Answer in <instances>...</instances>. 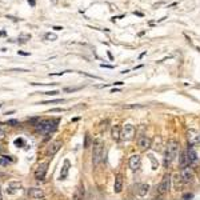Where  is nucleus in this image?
Instances as JSON below:
<instances>
[{"label": "nucleus", "mask_w": 200, "mask_h": 200, "mask_svg": "<svg viewBox=\"0 0 200 200\" xmlns=\"http://www.w3.org/2000/svg\"><path fill=\"white\" fill-rule=\"evenodd\" d=\"M179 150H180L179 141L175 139L168 140L167 147H165V152H164V167H168L175 162V159L179 155Z\"/></svg>", "instance_id": "1"}, {"label": "nucleus", "mask_w": 200, "mask_h": 200, "mask_svg": "<svg viewBox=\"0 0 200 200\" xmlns=\"http://www.w3.org/2000/svg\"><path fill=\"white\" fill-rule=\"evenodd\" d=\"M57 120H49V119H39V122L35 124V128L40 133H49L56 128Z\"/></svg>", "instance_id": "2"}, {"label": "nucleus", "mask_w": 200, "mask_h": 200, "mask_svg": "<svg viewBox=\"0 0 200 200\" xmlns=\"http://www.w3.org/2000/svg\"><path fill=\"white\" fill-rule=\"evenodd\" d=\"M103 152H104V143L103 140L97 139L93 141V147H92V163L95 165L100 164V162L103 160Z\"/></svg>", "instance_id": "3"}, {"label": "nucleus", "mask_w": 200, "mask_h": 200, "mask_svg": "<svg viewBox=\"0 0 200 200\" xmlns=\"http://www.w3.org/2000/svg\"><path fill=\"white\" fill-rule=\"evenodd\" d=\"M194 176H195L194 168H192L191 165H185L180 169V177H181L183 183H191V181L194 180Z\"/></svg>", "instance_id": "4"}, {"label": "nucleus", "mask_w": 200, "mask_h": 200, "mask_svg": "<svg viewBox=\"0 0 200 200\" xmlns=\"http://www.w3.org/2000/svg\"><path fill=\"white\" fill-rule=\"evenodd\" d=\"M135 136V127L132 124H125L122 127V139L123 140H132Z\"/></svg>", "instance_id": "5"}, {"label": "nucleus", "mask_w": 200, "mask_h": 200, "mask_svg": "<svg viewBox=\"0 0 200 200\" xmlns=\"http://www.w3.org/2000/svg\"><path fill=\"white\" fill-rule=\"evenodd\" d=\"M171 175H164L163 176V179H162V181H160V184H159V188H158V191H159V194L160 195H164V194H167V192L169 191V188H171Z\"/></svg>", "instance_id": "6"}, {"label": "nucleus", "mask_w": 200, "mask_h": 200, "mask_svg": "<svg viewBox=\"0 0 200 200\" xmlns=\"http://www.w3.org/2000/svg\"><path fill=\"white\" fill-rule=\"evenodd\" d=\"M47 171H48V162H44L42 164L38 165V168L35 171V179L36 180H44V177L47 175Z\"/></svg>", "instance_id": "7"}, {"label": "nucleus", "mask_w": 200, "mask_h": 200, "mask_svg": "<svg viewBox=\"0 0 200 200\" xmlns=\"http://www.w3.org/2000/svg\"><path fill=\"white\" fill-rule=\"evenodd\" d=\"M137 144H139L140 150L147 151V150H150L151 145H152V139L147 135H141L139 139H137Z\"/></svg>", "instance_id": "8"}, {"label": "nucleus", "mask_w": 200, "mask_h": 200, "mask_svg": "<svg viewBox=\"0 0 200 200\" xmlns=\"http://www.w3.org/2000/svg\"><path fill=\"white\" fill-rule=\"evenodd\" d=\"M141 167V158L140 155H132L129 158V168L133 171V172H136V171H139Z\"/></svg>", "instance_id": "9"}, {"label": "nucleus", "mask_w": 200, "mask_h": 200, "mask_svg": "<svg viewBox=\"0 0 200 200\" xmlns=\"http://www.w3.org/2000/svg\"><path fill=\"white\" fill-rule=\"evenodd\" d=\"M61 145H63V141H61V140H55V141H52V143L49 144L48 150H47V154H48V156L56 155L57 152H59V150L61 148Z\"/></svg>", "instance_id": "10"}, {"label": "nucleus", "mask_w": 200, "mask_h": 200, "mask_svg": "<svg viewBox=\"0 0 200 200\" xmlns=\"http://www.w3.org/2000/svg\"><path fill=\"white\" fill-rule=\"evenodd\" d=\"M27 194L28 196H31L32 199H44V191L42 190V188H38V187H35V188H30V190L27 191Z\"/></svg>", "instance_id": "11"}, {"label": "nucleus", "mask_w": 200, "mask_h": 200, "mask_svg": "<svg viewBox=\"0 0 200 200\" xmlns=\"http://www.w3.org/2000/svg\"><path fill=\"white\" fill-rule=\"evenodd\" d=\"M20 188H21V183H20V181H11V183H8V185H7L5 192L8 195H13V194H16Z\"/></svg>", "instance_id": "12"}, {"label": "nucleus", "mask_w": 200, "mask_h": 200, "mask_svg": "<svg viewBox=\"0 0 200 200\" xmlns=\"http://www.w3.org/2000/svg\"><path fill=\"white\" fill-rule=\"evenodd\" d=\"M187 156H188V160H190V164H195V163H198V155H196V152L194 150V145L188 144V148H187Z\"/></svg>", "instance_id": "13"}, {"label": "nucleus", "mask_w": 200, "mask_h": 200, "mask_svg": "<svg viewBox=\"0 0 200 200\" xmlns=\"http://www.w3.org/2000/svg\"><path fill=\"white\" fill-rule=\"evenodd\" d=\"M85 195V190H84V185L80 184L78 188L75 190L74 195H72V200H83V198H84Z\"/></svg>", "instance_id": "14"}, {"label": "nucleus", "mask_w": 200, "mask_h": 200, "mask_svg": "<svg viewBox=\"0 0 200 200\" xmlns=\"http://www.w3.org/2000/svg\"><path fill=\"white\" fill-rule=\"evenodd\" d=\"M123 190V176L118 173L115 177V184H114V192L115 194H120Z\"/></svg>", "instance_id": "15"}, {"label": "nucleus", "mask_w": 200, "mask_h": 200, "mask_svg": "<svg viewBox=\"0 0 200 200\" xmlns=\"http://www.w3.org/2000/svg\"><path fill=\"white\" fill-rule=\"evenodd\" d=\"M148 191H150V185H148L147 183H140V184L136 185V194L139 196H141V198L147 195Z\"/></svg>", "instance_id": "16"}, {"label": "nucleus", "mask_w": 200, "mask_h": 200, "mask_svg": "<svg viewBox=\"0 0 200 200\" xmlns=\"http://www.w3.org/2000/svg\"><path fill=\"white\" fill-rule=\"evenodd\" d=\"M111 136L115 141H119L122 139V127L120 125H114L111 129Z\"/></svg>", "instance_id": "17"}, {"label": "nucleus", "mask_w": 200, "mask_h": 200, "mask_svg": "<svg viewBox=\"0 0 200 200\" xmlns=\"http://www.w3.org/2000/svg\"><path fill=\"white\" fill-rule=\"evenodd\" d=\"M70 167H71V163L68 160H64V165L61 167V171H60V179L63 180L68 176V172H70Z\"/></svg>", "instance_id": "18"}, {"label": "nucleus", "mask_w": 200, "mask_h": 200, "mask_svg": "<svg viewBox=\"0 0 200 200\" xmlns=\"http://www.w3.org/2000/svg\"><path fill=\"white\" fill-rule=\"evenodd\" d=\"M179 164H180V168H183V167H185V165H191L190 160H188V156H187V152H181L180 154Z\"/></svg>", "instance_id": "19"}, {"label": "nucleus", "mask_w": 200, "mask_h": 200, "mask_svg": "<svg viewBox=\"0 0 200 200\" xmlns=\"http://www.w3.org/2000/svg\"><path fill=\"white\" fill-rule=\"evenodd\" d=\"M198 141H199V136H198V133H196L194 129H191V131H190V136H188V144L194 145L195 143H198Z\"/></svg>", "instance_id": "20"}, {"label": "nucleus", "mask_w": 200, "mask_h": 200, "mask_svg": "<svg viewBox=\"0 0 200 200\" xmlns=\"http://www.w3.org/2000/svg\"><path fill=\"white\" fill-rule=\"evenodd\" d=\"M44 39L48 40V42H55V40H57V35L52 34V32H47V34L44 35Z\"/></svg>", "instance_id": "21"}, {"label": "nucleus", "mask_w": 200, "mask_h": 200, "mask_svg": "<svg viewBox=\"0 0 200 200\" xmlns=\"http://www.w3.org/2000/svg\"><path fill=\"white\" fill-rule=\"evenodd\" d=\"M31 39V35L30 34H21V35H19V40L21 43H25L27 40H30Z\"/></svg>", "instance_id": "22"}, {"label": "nucleus", "mask_w": 200, "mask_h": 200, "mask_svg": "<svg viewBox=\"0 0 200 200\" xmlns=\"http://www.w3.org/2000/svg\"><path fill=\"white\" fill-rule=\"evenodd\" d=\"M8 163H9L8 156H3V158H0V165L2 167H7L8 165Z\"/></svg>", "instance_id": "23"}, {"label": "nucleus", "mask_w": 200, "mask_h": 200, "mask_svg": "<svg viewBox=\"0 0 200 200\" xmlns=\"http://www.w3.org/2000/svg\"><path fill=\"white\" fill-rule=\"evenodd\" d=\"M63 99H56V100H49V101H43V103H39V104H55V103H63Z\"/></svg>", "instance_id": "24"}, {"label": "nucleus", "mask_w": 200, "mask_h": 200, "mask_svg": "<svg viewBox=\"0 0 200 200\" xmlns=\"http://www.w3.org/2000/svg\"><path fill=\"white\" fill-rule=\"evenodd\" d=\"M40 93H43V95H49V96H53V95H57V91H47V92H40Z\"/></svg>", "instance_id": "25"}, {"label": "nucleus", "mask_w": 200, "mask_h": 200, "mask_svg": "<svg viewBox=\"0 0 200 200\" xmlns=\"http://www.w3.org/2000/svg\"><path fill=\"white\" fill-rule=\"evenodd\" d=\"M7 124H9V125H17V124H19V122L15 120V119H12V120H8V122H7Z\"/></svg>", "instance_id": "26"}, {"label": "nucleus", "mask_w": 200, "mask_h": 200, "mask_svg": "<svg viewBox=\"0 0 200 200\" xmlns=\"http://www.w3.org/2000/svg\"><path fill=\"white\" fill-rule=\"evenodd\" d=\"M84 147L87 148V147H89V135L87 133L85 135V141H84Z\"/></svg>", "instance_id": "27"}, {"label": "nucleus", "mask_w": 200, "mask_h": 200, "mask_svg": "<svg viewBox=\"0 0 200 200\" xmlns=\"http://www.w3.org/2000/svg\"><path fill=\"white\" fill-rule=\"evenodd\" d=\"M12 72H30L28 70H23V68H13V70H11Z\"/></svg>", "instance_id": "28"}, {"label": "nucleus", "mask_w": 200, "mask_h": 200, "mask_svg": "<svg viewBox=\"0 0 200 200\" xmlns=\"http://www.w3.org/2000/svg\"><path fill=\"white\" fill-rule=\"evenodd\" d=\"M23 143H24L23 139H16V140H15V144L17 145V147H20V145H23Z\"/></svg>", "instance_id": "29"}, {"label": "nucleus", "mask_w": 200, "mask_h": 200, "mask_svg": "<svg viewBox=\"0 0 200 200\" xmlns=\"http://www.w3.org/2000/svg\"><path fill=\"white\" fill-rule=\"evenodd\" d=\"M4 137H5V132H4V131H3L2 128H0V140H3Z\"/></svg>", "instance_id": "30"}, {"label": "nucleus", "mask_w": 200, "mask_h": 200, "mask_svg": "<svg viewBox=\"0 0 200 200\" xmlns=\"http://www.w3.org/2000/svg\"><path fill=\"white\" fill-rule=\"evenodd\" d=\"M17 53L21 56H30V52H23V51H17Z\"/></svg>", "instance_id": "31"}, {"label": "nucleus", "mask_w": 200, "mask_h": 200, "mask_svg": "<svg viewBox=\"0 0 200 200\" xmlns=\"http://www.w3.org/2000/svg\"><path fill=\"white\" fill-rule=\"evenodd\" d=\"M27 2L30 3L31 7H35V5H36V2H35V0H27Z\"/></svg>", "instance_id": "32"}, {"label": "nucleus", "mask_w": 200, "mask_h": 200, "mask_svg": "<svg viewBox=\"0 0 200 200\" xmlns=\"http://www.w3.org/2000/svg\"><path fill=\"white\" fill-rule=\"evenodd\" d=\"M52 30H55V31H61V30H63V27H59V25H55V27H52Z\"/></svg>", "instance_id": "33"}, {"label": "nucleus", "mask_w": 200, "mask_h": 200, "mask_svg": "<svg viewBox=\"0 0 200 200\" xmlns=\"http://www.w3.org/2000/svg\"><path fill=\"white\" fill-rule=\"evenodd\" d=\"M100 67H103V68H114V65H108V64H101Z\"/></svg>", "instance_id": "34"}, {"label": "nucleus", "mask_w": 200, "mask_h": 200, "mask_svg": "<svg viewBox=\"0 0 200 200\" xmlns=\"http://www.w3.org/2000/svg\"><path fill=\"white\" fill-rule=\"evenodd\" d=\"M63 110H60V108H55V110H51V112H61Z\"/></svg>", "instance_id": "35"}, {"label": "nucleus", "mask_w": 200, "mask_h": 200, "mask_svg": "<svg viewBox=\"0 0 200 200\" xmlns=\"http://www.w3.org/2000/svg\"><path fill=\"white\" fill-rule=\"evenodd\" d=\"M5 35V32L4 31H0V36H4Z\"/></svg>", "instance_id": "36"}, {"label": "nucleus", "mask_w": 200, "mask_h": 200, "mask_svg": "<svg viewBox=\"0 0 200 200\" xmlns=\"http://www.w3.org/2000/svg\"><path fill=\"white\" fill-rule=\"evenodd\" d=\"M52 3H57V0H52Z\"/></svg>", "instance_id": "37"}, {"label": "nucleus", "mask_w": 200, "mask_h": 200, "mask_svg": "<svg viewBox=\"0 0 200 200\" xmlns=\"http://www.w3.org/2000/svg\"><path fill=\"white\" fill-rule=\"evenodd\" d=\"M0 200H2V191H0Z\"/></svg>", "instance_id": "38"}, {"label": "nucleus", "mask_w": 200, "mask_h": 200, "mask_svg": "<svg viewBox=\"0 0 200 200\" xmlns=\"http://www.w3.org/2000/svg\"><path fill=\"white\" fill-rule=\"evenodd\" d=\"M0 108H2V104H0Z\"/></svg>", "instance_id": "39"}, {"label": "nucleus", "mask_w": 200, "mask_h": 200, "mask_svg": "<svg viewBox=\"0 0 200 200\" xmlns=\"http://www.w3.org/2000/svg\"><path fill=\"white\" fill-rule=\"evenodd\" d=\"M0 151H2V148H0Z\"/></svg>", "instance_id": "40"}]
</instances>
